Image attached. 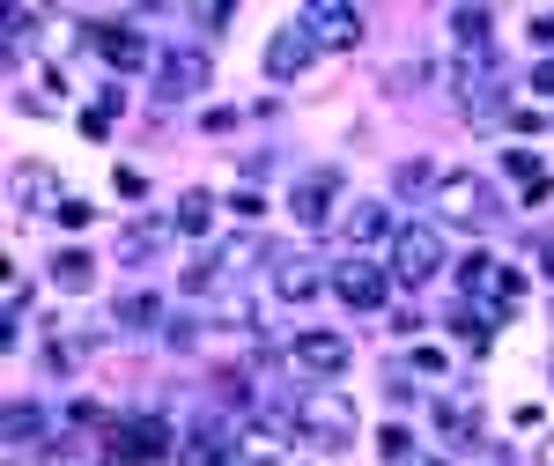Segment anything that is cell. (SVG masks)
I'll return each instance as SVG.
<instances>
[{
  "label": "cell",
  "mask_w": 554,
  "mask_h": 466,
  "mask_svg": "<svg viewBox=\"0 0 554 466\" xmlns=\"http://www.w3.org/2000/svg\"><path fill=\"white\" fill-rule=\"evenodd\" d=\"M289 430L303 437V444H318V452H348L355 444V407L340 400V393H311V400H296V415H289Z\"/></svg>",
  "instance_id": "obj_1"
},
{
  "label": "cell",
  "mask_w": 554,
  "mask_h": 466,
  "mask_svg": "<svg viewBox=\"0 0 554 466\" xmlns=\"http://www.w3.org/2000/svg\"><path fill=\"white\" fill-rule=\"evenodd\" d=\"M207 74H215V52H207V45H170V52H156V82H148V89H156V111L200 97Z\"/></svg>",
  "instance_id": "obj_2"
},
{
  "label": "cell",
  "mask_w": 554,
  "mask_h": 466,
  "mask_svg": "<svg viewBox=\"0 0 554 466\" xmlns=\"http://www.w3.org/2000/svg\"><path fill=\"white\" fill-rule=\"evenodd\" d=\"M436 267H444V230H436V222H399V237H392V282L399 289H422V282H436Z\"/></svg>",
  "instance_id": "obj_3"
},
{
  "label": "cell",
  "mask_w": 554,
  "mask_h": 466,
  "mask_svg": "<svg viewBox=\"0 0 554 466\" xmlns=\"http://www.w3.org/2000/svg\"><path fill=\"white\" fill-rule=\"evenodd\" d=\"M274 296L281 304H311V296H326L333 289V267L326 259H311V252H274Z\"/></svg>",
  "instance_id": "obj_4"
},
{
  "label": "cell",
  "mask_w": 554,
  "mask_h": 466,
  "mask_svg": "<svg viewBox=\"0 0 554 466\" xmlns=\"http://www.w3.org/2000/svg\"><path fill=\"white\" fill-rule=\"evenodd\" d=\"M385 289H399L392 267H370V259H340L333 267V296L348 311H385Z\"/></svg>",
  "instance_id": "obj_5"
},
{
  "label": "cell",
  "mask_w": 554,
  "mask_h": 466,
  "mask_svg": "<svg viewBox=\"0 0 554 466\" xmlns=\"http://www.w3.org/2000/svg\"><path fill=\"white\" fill-rule=\"evenodd\" d=\"M111 452H126V459H141V466H163V459H170V422H163V415L111 422Z\"/></svg>",
  "instance_id": "obj_6"
},
{
  "label": "cell",
  "mask_w": 554,
  "mask_h": 466,
  "mask_svg": "<svg viewBox=\"0 0 554 466\" xmlns=\"http://www.w3.org/2000/svg\"><path fill=\"white\" fill-rule=\"evenodd\" d=\"M89 45H97V52H104V60L119 67V74L148 67V52H156V45H148V37L133 30V23H89Z\"/></svg>",
  "instance_id": "obj_7"
},
{
  "label": "cell",
  "mask_w": 554,
  "mask_h": 466,
  "mask_svg": "<svg viewBox=\"0 0 554 466\" xmlns=\"http://www.w3.org/2000/svg\"><path fill=\"white\" fill-rule=\"evenodd\" d=\"M178 230V222H163V215H141V222H126L119 237H111V259H119V267H148V259L163 252V237Z\"/></svg>",
  "instance_id": "obj_8"
},
{
  "label": "cell",
  "mask_w": 554,
  "mask_h": 466,
  "mask_svg": "<svg viewBox=\"0 0 554 466\" xmlns=\"http://www.w3.org/2000/svg\"><path fill=\"white\" fill-rule=\"evenodd\" d=\"M333 200H340V171H303L289 185V208H296V222H311V230L333 215Z\"/></svg>",
  "instance_id": "obj_9"
},
{
  "label": "cell",
  "mask_w": 554,
  "mask_h": 466,
  "mask_svg": "<svg viewBox=\"0 0 554 466\" xmlns=\"http://www.w3.org/2000/svg\"><path fill=\"white\" fill-rule=\"evenodd\" d=\"M311 67V30H274L266 37V82H296V74Z\"/></svg>",
  "instance_id": "obj_10"
},
{
  "label": "cell",
  "mask_w": 554,
  "mask_h": 466,
  "mask_svg": "<svg viewBox=\"0 0 554 466\" xmlns=\"http://www.w3.org/2000/svg\"><path fill=\"white\" fill-rule=\"evenodd\" d=\"M289 356L311 370V378H340V370H348V341H340V333H296Z\"/></svg>",
  "instance_id": "obj_11"
},
{
  "label": "cell",
  "mask_w": 554,
  "mask_h": 466,
  "mask_svg": "<svg viewBox=\"0 0 554 466\" xmlns=\"http://www.w3.org/2000/svg\"><path fill=\"white\" fill-rule=\"evenodd\" d=\"M303 30H311V45H355V37H362V15L355 8H340V0H318V8L311 15H303Z\"/></svg>",
  "instance_id": "obj_12"
},
{
  "label": "cell",
  "mask_w": 554,
  "mask_h": 466,
  "mask_svg": "<svg viewBox=\"0 0 554 466\" xmlns=\"http://www.w3.org/2000/svg\"><path fill=\"white\" fill-rule=\"evenodd\" d=\"M436 208H444L451 222H488V185L473 178V171H458V178L436 185Z\"/></svg>",
  "instance_id": "obj_13"
},
{
  "label": "cell",
  "mask_w": 554,
  "mask_h": 466,
  "mask_svg": "<svg viewBox=\"0 0 554 466\" xmlns=\"http://www.w3.org/2000/svg\"><path fill=\"white\" fill-rule=\"evenodd\" d=\"M340 230H348V245H377V237H399L385 200H355V208L340 215Z\"/></svg>",
  "instance_id": "obj_14"
},
{
  "label": "cell",
  "mask_w": 554,
  "mask_h": 466,
  "mask_svg": "<svg viewBox=\"0 0 554 466\" xmlns=\"http://www.w3.org/2000/svg\"><path fill=\"white\" fill-rule=\"evenodd\" d=\"M215 215H222V200L207 193V185H193V193H178V208H170V222H178L185 237H215Z\"/></svg>",
  "instance_id": "obj_15"
},
{
  "label": "cell",
  "mask_w": 554,
  "mask_h": 466,
  "mask_svg": "<svg viewBox=\"0 0 554 466\" xmlns=\"http://www.w3.org/2000/svg\"><path fill=\"white\" fill-rule=\"evenodd\" d=\"M222 245H207V252H193V259H185V274H178V289L185 296H200V304H215V282H222Z\"/></svg>",
  "instance_id": "obj_16"
},
{
  "label": "cell",
  "mask_w": 554,
  "mask_h": 466,
  "mask_svg": "<svg viewBox=\"0 0 554 466\" xmlns=\"http://www.w3.org/2000/svg\"><path fill=\"white\" fill-rule=\"evenodd\" d=\"M111 319H119V326H141V333H170L163 296H141V289H126L119 304H111Z\"/></svg>",
  "instance_id": "obj_17"
},
{
  "label": "cell",
  "mask_w": 554,
  "mask_h": 466,
  "mask_svg": "<svg viewBox=\"0 0 554 466\" xmlns=\"http://www.w3.org/2000/svg\"><path fill=\"white\" fill-rule=\"evenodd\" d=\"M488 30H495L488 8H451V37L466 45V60H488Z\"/></svg>",
  "instance_id": "obj_18"
},
{
  "label": "cell",
  "mask_w": 554,
  "mask_h": 466,
  "mask_svg": "<svg viewBox=\"0 0 554 466\" xmlns=\"http://www.w3.org/2000/svg\"><path fill=\"white\" fill-rule=\"evenodd\" d=\"M8 437H15V444H30V437L52 444V415H45L37 400H8Z\"/></svg>",
  "instance_id": "obj_19"
},
{
  "label": "cell",
  "mask_w": 554,
  "mask_h": 466,
  "mask_svg": "<svg viewBox=\"0 0 554 466\" xmlns=\"http://www.w3.org/2000/svg\"><path fill=\"white\" fill-rule=\"evenodd\" d=\"M119 111H126V97H119V89H111V82H104V89H97V104H89V111H82V134H89V141H104V134H111V126H119Z\"/></svg>",
  "instance_id": "obj_20"
},
{
  "label": "cell",
  "mask_w": 554,
  "mask_h": 466,
  "mask_svg": "<svg viewBox=\"0 0 554 466\" xmlns=\"http://www.w3.org/2000/svg\"><path fill=\"white\" fill-rule=\"evenodd\" d=\"M52 282H60V289H89V282H97V259H89V252H52Z\"/></svg>",
  "instance_id": "obj_21"
},
{
  "label": "cell",
  "mask_w": 554,
  "mask_h": 466,
  "mask_svg": "<svg viewBox=\"0 0 554 466\" xmlns=\"http://www.w3.org/2000/svg\"><path fill=\"white\" fill-rule=\"evenodd\" d=\"M436 430L458 437V444H473V437H481V415H473V400H444V407H436Z\"/></svg>",
  "instance_id": "obj_22"
},
{
  "label": "cell",
  "mask_w": 554,
  "mask_h": 466,
  "mask_svg": "<svg viewBox=\"0 0 554 466\" xmlns=\"http://www.w3.org/2000/svg\"><path fill=\"white\" fill-rule=\"evenodd\" d=\"M436 185H444V178H436V163H422V156L392 171V193H399V200H422V193H436Z\"/></svg>",
  "instance_id": "obj_23"
},
{
  "label": "cell",
  "mask_w": 554,
  "mask_h": 466,
  "mask_svg": "<svg viewBox=\"0 0 554 466\" xmlns=\"http://www.w3.org/2000/svg\"><path fill=\"white\" fill-rule=\"evenodd\" d=\"M281 444H289V430H281V415H266V422H252V430L237 437V452H252V459H274Z\"/></svg>",
  "instance_id": "obj_24"
},
{
  "label": "cell",
  "mask_w": 554,
  "mask_h": 466,
  "mask_svg": "<svg viewBox=\"0 0 554 466\" xmlns=\"http://www.w3.org/2000/svg\"><path fill=\"white\" fill-rule=\"evenodd\" d=\"M495 274H503V267H495L488 252H473L466 267H458V296H481V289H495Z\"/></svg>",
  "instance_id": "obj_25"
},
{
  "label": "cell",
  "mask_w": 554,
  "mask_h": 466,
  "mask_svg": "<svg viewBox=\"0 0 554 466\" xmlns=\"http://www.w3.org/2000/svg\"><path fill=\"white\" fill-rule=\"evenodd\" d=\"M377 452H385L392 466H414L422 452H414V437H407V422H385V430H377Z\"/></svg>",
  "instance_id": "obj_26"
},
{
  "label": "cell",
  "mask_w": 554,
  "mask_h": 466,
  "mask_svg": "<svg viewBox=\"0 0 554 466\" xmlns=\"http://www.w3.org/2000/svg\"><path fill=\"white\" fill-rule=\"evenodd\" d=\"M244 259H266V237H229V245H222V267H244Z\"/></svg>",
  "instance_id": "obj_27"
},
{
  "label": "cell",
  "mask_w": 554,
  "mask_h": 466,
  "mask_svg": "<svg viewBox=\"0 0 554 466\" xmlns=\"http://www.w3.org/2000/svg\"><path fill=\"white\" fill-rule=\"evenodd\" d=\"M385 393H392L399 407H414V370H399V363H392V370H385Z\"/></svg>",
  "instance_id": "obj_28"
},
{
  "label": "cell",
  "mask_w": 554,
  "mask_h": 466,
  "mask_svg": "<svg viewBox=\"0 0 554 466\" xmlns=\"http://www.w3.org/2000/svg\"><path fill=\"white\" fill-rule=\"evenodd\" d=\"M60 222H67V230H89V222H97V208H82V200H60Z\"/></svg>",
  "instance_id": "obj_29"
},
{
  "label": "cell",
  "mask_w": 554,
  "mask_h": 466,
  "mask_svg": "<svg viewBox=\"0 0 554 466\" xmlns=\"http://www.w3.org/2000/svg\"><path fill=\"white\" fill-rule=\"evenodd\" d=\"M119 200H148V171H119Z\"/></svg>",
  "instance_id": "obj_30"
},
{
  "label": "cell",
  "mask_w": 554,
  "mask_h": 466,
  "mask_svg": "<svg viewBox=\"0 0 554 466\" xmlns=\"http://www.w3.org/2000/svg\"><path fill=\"white\" fill-rule=\"evenodd\" d=\"M518 193H525V208H540V200H547V193H554V178H547V171H540V178H525V185H518Z\"/></svg>",
  "instance_id": "obj_31"
},
{
  "label": "cell",
  "mask_w": 554,
  "mask_h": 466,
  "mask_svg": "<svg viewBox=\"0 0 554 466\" xmlns=\"http://www.w3.org/2000/svg\"><path fill=\"white\" fill-rule=\"evenodd\" d=\"M407 370H429V378H436V370H444V348H414Z\"/></svg>",
  "instance_id": "obj_32"
},
{
  "label": "cell",
  "mask_w": 554,
  "mask_h": 466,
  "mask_svg": "<svg viewBox=\"0 0 554 466\" xmlns=\"http://www.w3.org/2000/svg\"><path fill=\"white\" fill-rule=\"evenodd\" d=\"M532 89H540V97H554V60H540V67H532Z\"/></svg>",
  "instance_id": "obj_33"
},
{
  "label": "cell",
  "mask_w": 554,
  "mask_h": 466,
  "mask_svg": "<svg viewBox=\"0 0 554 466\" xmlns=\"http://www.w3.org/2000/svg\"><path fill=\"white\" fill-rule=\"evenodd\" d=\"M532 37H540V45H554V8H547V15H532Z\"/></svg>",
  "instance_id": "obj_34"
},
{
  "label": "cell",
  "mask_w": 554,
  "mask_h": 466,
  "mask_svg": "<svg viewBox=\"0 0 554 466\" xmlns=\"http://www.w3.org/2000/svg\"><path fill=\"white\" fill-rule=\"evenodd\" d=\"M540 466H554V430H547V444H540Z\"/></svg>",
  "instance_id": "obj_35"
},
{
  "label": "cell",
  "mask_w": 554,
  "mask_h": 466,
  "mask_svg": "<svg viewBox=\"0 0 554 466\" xmlns=\"http://www.w3.org/2000/svg\"><path fill=\"white\" fill-rule=\"evenodd\" d=\"M547 274H554V237H547Z\"/></svg>",
  "instance_id": "obj_36"
},
{
  "label": "cell",
  "mask_w": 554,
  "mask_h": 466,
  "mask_svg": "<svg viewBox=\"0 0 554 466\" xmlns=\"http://www.w3.org/2000/svg\"><path fill=\"white\" fill-rule=\"evenodd\" d=\"M414 466H451V459H414Z\"/></svg>",
  "instance_id": "obj_37"
},
{
  "label": "cell",
  "mask_w": 554,
  "mask_h": 466,
  "mask_svg": "<svg viewBox=\"0 0 554 466\" xmlns=\"http://www.w3.org/2000/svg\"><path fill=\"white\" fill-rule=\"evenodd\" d=\"M481 466H503V459H481Z\"/></svg>",
  "instance_id": "obj_38"
}]
</instances>
